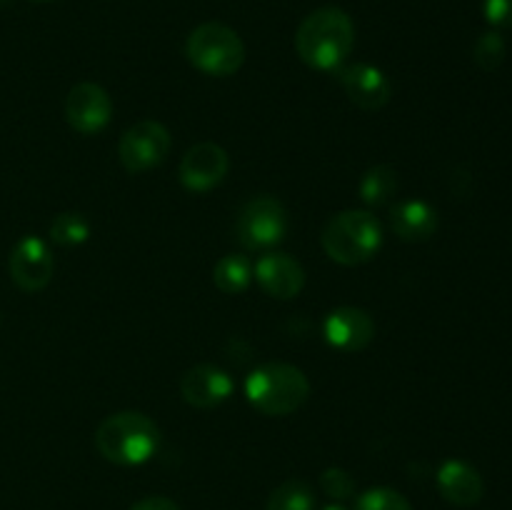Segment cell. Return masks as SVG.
<instances>
[{"mask_svg": "<svg viewBox=\"0 0 512 510\" xmlns=\"http://www.w3.org/2000/svg\"><path fill=\"white\" fill-rule=\"evenodd\" d=\"M355 48V23L343 8L325 5L313 10L295 33V50L308 68L338 73Z\"/></svg>", "mask_w": 512, "mask_h": 510, "instance_id": "obj_1", "label": "cell"}, {"mask_svg": "<svg viewBox=\"0 0 512 510\" xmlns=\"http://www.w3.org/2000/svg\"><path fill=\"white\" fill-rule=\"evenodd\" d=\"M160 445V428L140 410L108 415L95 430V448L108 463L133 468L148 463Z\"/></svg>", "mask_w": 512, "mask_h": 510, "instance_id": "obj_2", "label": "cell"}, {"mask_svg": "<svg viewBox=\"0 0 512 510\" xmlns=\"http://www.w3.org/2000/svg\"><path fill=\"white\" fill-rule=\"evenodd\" d=\"M245 398L258 413L283 418L308 403L310 380L298 365L265 363L245 380Z\"/></svg>", "mask_w": 512, "mask_h": 510, "instance_id": "obj_3", "label": "cell"}, {"mask_svg": "<svg viewBox=\"0 0 512 510\" xmlns=\"http://www.w3.org/2000/svg\"><path fill=\"white\" fill-rule=\"evenodd\" d=\"M325 255L340 265H363L383 248V225L370 210H343L333 215L320 235Z\"/></svg>", "mask_w": 512, "mask_h": 510, "instance_id": "obj_4", "label": "cell"}, {"mask_svg": "<svg viewBox=\"0 0 512 510\" xmlns=\"http://www.w3.org/2000/svg\"><path fill=\"white\" fill-rule=\"evenodd\" d=\"M185 55L190 65L213 78L235 75L245 63V43L230 25L210 23L198 25L185 40Z\"/></svg>", "mask_w": 512, "mask_h": 510, "instance_id": "obj_5", "label": "cell"}, {"mask_svg": "<svg viewBox=\"0 0 512 510\" xmlns=\"http://www.w3.org/2000/svg\"><path fill=\"white\" fill-rule=\"evenodd\" d=\"M288 210L273 195L248 200L235 220V238L245 250H273L288 235Z\"/></svg>", "mask_w": 512, "mask_h": 510, "instance_id": "obj_6", "label": "cell"}, {"mask_svg": "<svg viewBox=\"0 0 512 510\" xmlns=\"http://www.w3.org/2000/svg\"><path fill=\"white\" fill-rule=\"evenodd\" d=\"M173 138L170 130L158 120H140L130 125L118 143V158L128 173H148L168 160Z\"/></svg>", "mask_w": 512, "mask_h": 510, "instance_id": "obj_7", "label": "cell"}, {"mask_svg": "<svg viewBox=\"0 0 512 510\" xmlns=\"http://www.w3.org/2000/svg\"><path fill=\"white\" fill-rule=\"evenodd\" d=\"M8 270L13 283L18 285L23 293H40L43 288H48V283L53 280L55 273V260L48 243L35 238V235L20 238L18 243H15V248L10 250Z\"/></svg>", "mask_w": 512, "mask_h": 510, "instance_id": "obj_8", "label": "cell"}, {"mask_svg": "<svg viewBox=\"0 0 512 510\" xmlns=\"http://www.w3.org/2000/svg\"><path fill=\"white\" fill-rule=\"evenodd\" d=\"M113 118V100L98 83H78L65 98V120L80 135H98Z\"/></svg>", "mask_w": 512, "mask_h": 510, "instance_id": "obj_9", "label": "cell"}, {"mask_svg": "<svg viewBox=\"0 0 512 510\" xmlns=\"http://www.w3.org/2000/svg\"><path fill=\"white\" fill-rule=\"evenodd\" d=\"M230 170V158L218 143H198L183 155L178 178L190 193H208L218 188Z\"/></svg>", "mask_w": 512, "mask_h": 510, "instance_id": "obj_10", "label": "cell"}, {"mask_svg": "<svg viewBox=\"0 0 512 510\" xmlns=\"http://www.w3.org/2000/svg\"><path fill=\"white\" fill-rule=\"evenodd\" d=\"M323 335L330 348L340 353H360L375 338V320L368 310L355 305H340L330 310L323 323Z\"/></svg>", "mask_w": 512, "mask_h": 510, "instance_id": "obj_11", "label": "cell"}, {"mask_svg": "<svg viewBox=\"0 0 512 510\" xmlns=\"http://www.w3.org/2000/svg\"><path fill=\"white\" fill-rule=\"evenodd\" d=\"M338 78L350 103L355 108L365 110V113L383 110L390 103V98H393V83H390V78L378 65H348V68L338 70Z\"/></svg>", "mask_w": 512, "mask_h": 510, "instance_id": "obj_12", "label": "cell"}, {"mask_svg": "<svg viewBox=\"0 0 512 510\" xmlns=\"http://www.w3.org/2000/svg\"><path fill=\"white\" fill-rule=\"evenodd\" d=\"M233 390L235 383L228 370L210 363L193 365L180 378V395H183V400L190 408L198 410L218 408L225 400H230Z\"/></svg>", "mask_w": 512, "mask_h": 510, "instance_id": "obj_13", "label": "cell"}, {"mask_svg": "<svg viewBox=\"0 0 512 510\" xmlns=\"http://www.w3.org/2000/svg\"><path fill=\"white\" fill-rule=\"evenodd\" d=\"M253 278L275 300H293L305 288L303 265L278 250H268L265 255H260L258 263H253Z\"/></svg>", "mask_w": 512, "mask_h": 510, "instance_id": "obj_14", "label": "cell"}, {"mask_svg": "<svg viewBox=\"0 0 512 510\" xmlns=\"http://www.w3.org/2000/svg\"><path fill=\"white\" fill-rule=\"evenodd\" d=\"M435 483L440 495L458 508H473L485 495L483 475L465 460H445L438 468Z\"/></svg>", "mask_w": 512, "mask_h": 510, "instance_id": "obj_15", "label": "cell"}, {"mask_svg": "<svg viewBox=\"0 0 512 510\" xmlns=\"http://www.w3.org/2000/svg\"><path fill=\"white\" fill-rule=\"evenodd\" d=\"M390 228L405 243H425L438 230V210L425 200H400L390 210Z\"/></svg>", "mask_w": 512, "mask_h": 510, "instance_id": "obj_16", "label": "cell"}, {"mask_svg": "<svg viewBox=\"0 0 512 510\" xmlns=\"http://www.w3.org/2000/svg\"><path fill=\"white\" fill-rule=\"evenodd\" d=\"M213 283L220 293L240 295L253 283V260L243 253H228L215 263Z\"/></svg>", "mask_w": 512, "mask_h": 510, "instance_id": "obj_17", "label": "cell"}, {"mask_svg": "<svg viewBox=\"0 0 512 510\" xmlns=\"http://www.w3.org/2000/svg\"><path fill=\"white\" fill-rule=\"evenodd\" d=\"M400 180L398 170L393 165H373L363 173L358 185L360 200H363L368 208H380V205L390 203V200L398 195Z\"/></svg>", "mask_w": 512, "mask_h": 510, "instance_id": "obj_18", "label": "cell"}, {"mask_svg": "<svg viewBox=\"0 0 512 510\" xmlns=\"http://www.w3.org/2000/svg\"><path fill=\"white\" fill-rule=\"evenodd\" d=\"M48 235L60 248H78L90 238V220L78 210H65L55 215Z\"/></svg>", "mask_w": 512, "mask_h": 510, "instance_id": "obj_19", "label": "cell"}, {"mask_svg": "<svg viewBox=\"0 0 512 510\" xmlns=\"http://www.w3.org/2000/svg\"><path fill=\"white\" fill-rule=\"evenodd\" d=\"M265 510H315V493L305 480H285L270 493Z\"/></svg>", "mask_w": 512, "mask_h": 510, "instance_id": "obj_20", "label": "cell"}, {"mask_svg": "<svg viewBox=\"0 0 512 510\" xmlns=\"http://www.w3.org/2000/svg\"><path fill=\"white\" fill-rule=\"evenodd\" d=\"M505 53H508L505 38L498 30H490V33L480 35L478 43H475L473 60L480 70H485V73H495V70L505 63Z\"/></svg>", "mask_w": 512, "mask_h": 510, "instance_id": "obj_21", "label": "cell"}, {"mask_svg": "<svg viewBox=\"0 0 512 510\" xmlns=\"http://www.w3.org/2000/svg\"><path fill=\"white\" fill-rule=\"evenodd\" d=\"M355 510H413L410 500L393 488H370L355 500Z\"/></svg>", "mask_w": 512, "mask_h": 510, "instance_id": "obj_22", "label": "cell"}, {"mask_svg": "<svg viewBox=\"0 0 512 510\" xmlns=\"http://www.w3.org/2000/svg\"><path fill=\"white\" fill-rule=\"evenodd\" d=\"M320 488H323V493L328 495V498H333L335 503H343V500H350L355 495V480L353 475L348 473V470L343 468H325L323 473H320Z\"/></svg>", "mask_w": 512, "mask_h": 510, "instance_id": "obj_23", "label": "cell"}, {"mask_svg": "<svg viewBox=\"0 0 512 510\" xmlns=\"http://www.w3.org/2000/svg\"><path fill=\"white\" fill-rule=\"evenodd\" d=\"M483 13L493 28H512V0H485Z\"/></svg>", "mask_w": 512, "mask_h": 510, "instance_id": "obj_24", "label": "cell"}, {"mask_svg": "<svg viewBox=\"0 0 512 510\" xmlns=\"http://www.w3.org/2000/svg\"><path fill=\"white\" fill-rule=\"evenodd\" d=\"M130 510H180V505L165 495H148V498L138 500Z\"/></svg>", "mask_w": 512, "mask_h": 510, "instance_id": "obj_25", "label": "cell"}, {"mask_svg": "<svg viewBox=\"0 0 512 510\" xmlns=\"http://www.w3.org/2000/svg\"><path fill=\"white\" fill-rule=\"evenodd\" d=\"M323 510H348V508H345V505H340V503H333V505H325Z\"/></svg>", "mask_w": 512, "mask_h": 510, "instance_id": "obj_26", "label": "cell"}, {"mask_svg": "<svg viewBox=\"0 0 512 510\" xmlns=\"http://www.w3.org/2000/svg\"><path fill=\"white\" fill-rule=\"evenodd\" d=\"M30 3H38V5H43V3H53V0H30Z\"/></svg>", "mask_w": 512, "mask_h": 510, "instance_id": "obj_27", "label": "cell"}]
</instances>
